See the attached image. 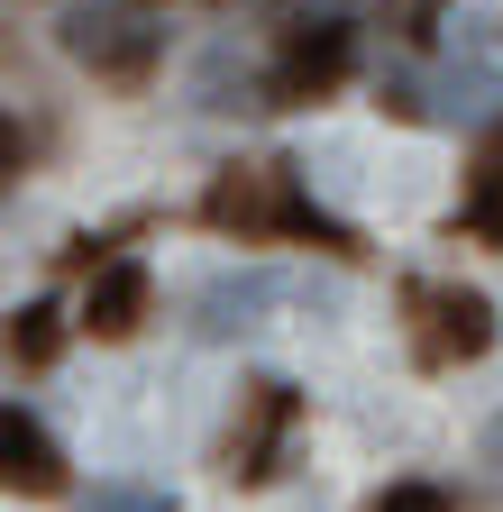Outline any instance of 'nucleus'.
<instances>
[{"instance_id": "1", "label": "nucleus", "mask_w": 503, "mask_h": 512, "mask_svg": "<svg viewBox=\"0 0 503 512\" xmlns=\"http://www.w3.org/2000/svg\"><path fill=\"white\" fill-rule=\"evenodd\" d=\"M202 220L238 247H257V238H311V247H330V256H366L357 229H339L330 211H311L302 202V183L293 165H229L211 192H202Z\"/></svg>"}, {"instance_id": "2", "label": "nucleus", "mask_w": 503, "mask_h": 512, "mask_svg": "<svg viewBox=\"0 0 503 512\" xmlns=\"http://www.w3.org/2000/svg\"><path fill=\"white\" fill-rule=\"evenodd\" d=\"M55 46H65L92 83L147 92L156 83V55H165V28H147V10H129V0H74V10L55 19Z\"/></svg>"}, {"instance_id": "3", "label": "nucleus", "mask_w": 503, "mask_h": 512, "mask_svg": "<svg viewBox=\"0 0 503 512\" xmlns=\"http://www.w3.org/2000/svg\"><path fill=\"white\" fill-rule=\"evenodd\" d=\"M403 320H412V357L430 375L476 366L494 348V302L476 284H403Z\"/></svg>"}, {"instance_id": "4", "label": "nucleus", "mask_w": 503, "mask_h": 512, "mask_svg": "<svg viewBox=\"0 0 503 512\" xmlns=\"http://www.w3.org/2000/svg\"><path fill=\"white\" fill-rule=\"evenodd\" d=\"M348 64H357L348 19H293V28H284V46H275V64H266V92H275L284 110L330 101V92L348 83Z\"/></svg>"}, {"instance_id": "5", "label": "nucleus", "mask_w": 503, "mask_h": 512, "mask_svg": "<svg viewBox=\"0 0 503 512\" xmlns=\"http://www.w3.org/2000/svg\"><path fill=\"white\" fill-rule=\"evenodd\" d=\"M293 430H302V394H293L284 375H257L238 394V421H229V448H220V458H229V485H266L284 467V439Z\"/></svg>"}, {"instance_id": "6", "label": "nucleus", "mask_w": 503, "mask_h": 512, "mask_svg": "<svg viewBox=\"0 0 503 512\" xmlns=\"http://www.w3.org/2000/svg\"><path fill=\"white\" fill-rule=\"evenodd\" d=\"M65 485H74V467H65V448H55V430H46L28 403H0V494L55 503Z\"/></svg>"}, {"instance_id": "7", "label": "nucleus", "mask_w": 503, "mask_h": 512, "mask_svg": "<svg viewBox=\"0 0 503 512\" xmlns=\"http://www.w3.org/2000/svg\"><path fill=\"white\" fill-rule=\"evenodd\" d=\"M147 302H156V275L138 266V256H110V266L83 284L74 330H92V339H138L147 330Z\"/></svg>"}, {"instance_id": "8", "label": "nucleus", "mask_w": 503, "mask_h": 512, "mask_svg": "<svg viewBox=\"0 0 503 512\" xmlns=\"http://www.w3.org/2000/svg\"><path fill=\"white\" fill-rule=\"evenodd\" d=\"M0 348H10L19 366H55V348H65V311H55V302H19L10 330H0Z\"/></svg>"}, {"instance_id": "9", "label": "nucleus", "mask_w": 503, "mask_h": 512, "mask_svg": "<svg viewBox=\"0 0 503 512\" xmlns=\"http://www.w3.org/2000/svg\"><path fill=\"white\" fill-rule=\"evenodd\" d=\"M366 512H458L449 503V485H430V476H403V485H385Z\"/></svg>"}, {"instance_id": "10", "label": "nucleus", "mask_w": 503, "mask_h": 512, "mask_svg": "<svg viewBox=\"0 0 503 512\" xmlns=\"http://www.w3.org/2000/svg\"><path fill=\"white\" fill-rule=\"evenodd\" d=\"M19 165H28V138H19V119H0V192L19 183Z\"/></svg>"}, {"instance_id": "11", "label": "nucleus", "mask_w": 503, "mask_h": 512, "mask_svg": "<svg viewBox=\"0 0 503 512\" xmlns=\"http://www.w3.org/2000/svg\"><path fill=\"white\" fill-rule=\"evenodd\" d=\"M92 512H165V503H156V494H101Z\"/></svg>"}, {"instance_id": "12", "label": "nucleus", "mask_w": 503, "mask_h": 512, "mask_svg": "<svg viewBox=\"0 0 503 512\" xmlns=\"http://www.w3.org/2000/svg\"><path fill=\"white\" fill-rule=\"evenodd\" d=\"M129 10H138V0H129Z\"/></svg>"}]
</instances>
